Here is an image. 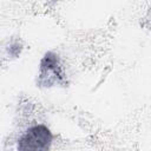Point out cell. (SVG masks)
<instances>
[{
	"mask_svg": "<svg viewBox=\"0 0 151 151\" xmlns=\"http://www.w3.org/2000/svg\"><path fill=\"white\" fill-rule=\"evenodd\" d=\"M52 136L47 127L38 125L31 127L19 140L20 150H46L50 147Z\"/></svg>",
	"mask_w": 151,
	"mask_h": 151,
	"instance_id": "cell-1",
	"label": "cell"
}]
</instances>
